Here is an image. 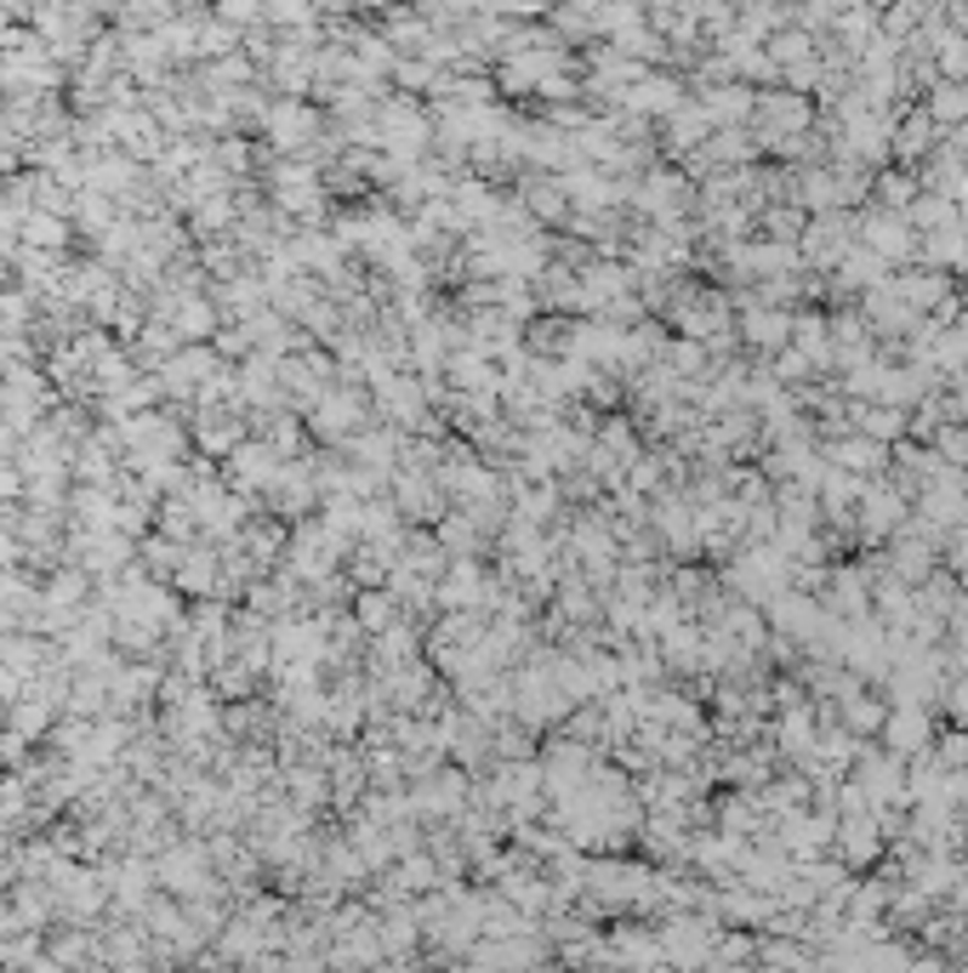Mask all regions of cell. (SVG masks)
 Segmentation results:
<instances>
[{
  "mask_svg": "<svg viewBox=\"0 0 968 973\" xmlns=\"http://www.w3.org/2000/svg\"><path fill=\"white\" fill-rule=\"evenodd\" d=\"M233 473H240V484H269V479H274V456L262 450V445H240V456H233Z\"/></svg>",
  "mask_w": 968,
  "mask_h": 973,
  "instance_id": "obj_1",
  "label": "cell"
},
{
  "mask_svg": "<svg viewBox=\"0 0 968 973\" xmlns=\"http://www.w3.org/2000/svg\"><path fill=\"white\" fill-rule=\"evenodd\" d=\"M269 125H274V138L291 149V143H303V138H308V125H314V120H308L303 109H296V103H285V109H274V114H269Z\"/></svg>",
  "mask_w": 968,
  "mask_h": 973,
  "instance_id": "obj_2",
  "label": "cell"
},
{
  "mask_svg": "<svg viewBox=\"0 0 968 973\" xmlns=\"http://www.w3.org/2000/svg\"><path fill=\"white\" fill-rule=\"evenodd\" d=\"M280 655L285 660H296V655L314 660L319 655V626H280Z\"/></svg>",
  "mask_w": 968,
  "mask_h": 973,
  "instance_id": "obj_3",
  "label": "cell"
},
{
  "mask_svg": "<svg viewBox=\"0 0 968 973\" xmlns=\"http://www.w3.org/2000/svg\"><path fill=\"white\" fill-rule=\"evenodd\" d=\"M23 233H29V245H46V251L63 245V222L46 217V211H29V217H23Z\"/></svg>",
  "mask_w": 968,
  "mask_h": 973,
  "instance_id": "obj_4",
  "label": "cell"
},
{
  "mask_svg": "<svg viewBox=\"0 0 968 973\" xmlns=\"http://www.w3.org/2000/svg\"><path fill=\"white\" fill-rule=\"evenodd\" d=\"M12 490H18V473H12V467H0V495H12Z\"/></svg>",
  "mask_w": 968,
  "mask_h": 973,
  "instance_id": "obj_5",
  "label": "cell"
}]
</instances>
